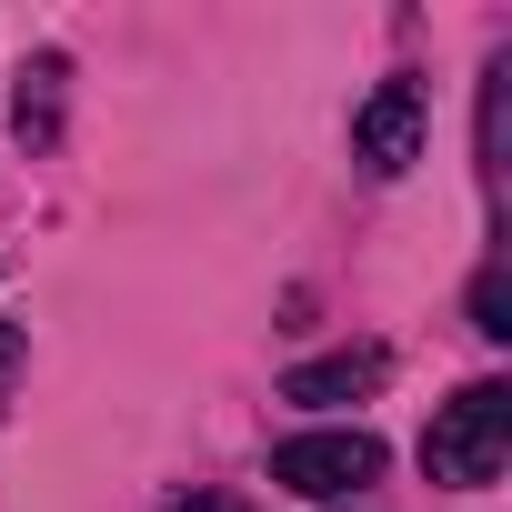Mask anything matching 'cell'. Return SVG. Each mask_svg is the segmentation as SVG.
Wrapping results in <instances>:
<instances>
[{
	"label": "cell",
	"instance_id": "obj_1",
	"mask_svg": "<svg viewBox=\"0 0 512 512\" xmlns=\"http://www.w3.org/2000/svg\"><path fill=\"white\" fill-rule=\"evenodd\" d=\"M502 462H512V382H462L422 432V472L452 492H482Z\"/></svg>",
	"mask_w": 512,
	"mask_h": 512
},
{
	"label": "cell",
	"instance_id": "obj_5",
	"mask_svg": "<svg viewBox=\"0 0 512 512\" xmlns=\"http://www.w3.org/2000/svg\"><path fill=\"white\" fill-rule=\"evenodd\" d=\"M61 81H71L61 51L21 61V101H11V131H21V141H51V131H61Z\"/></svg>",
	"mask_w": 512,
	"mask_h": 512
},
{
	"label": "cell",
	"instance_id": "obj_2",
	"mask_svg": "<svg viewBox=\"0 0 512 512\" xmlns=\"http://www.w3.org/2000/svg\"><path fill=\"white\" fill-rule=\"evenodd\" d=\"M272 482H282V492H302V502H342V492L382 482V442H372L362 422L292 432V442H272Z\"/></svg>",
	"mask_w": 512,
	"mask_h": 512
},
{
	"label": "cell",
	"instance_id": "obj_6",
	"mask_svg": "<svg viewBox=\"0 0 512 512\" xmlns=\"http://www.w3.org/2000/svg\"><path fill=\"white\" fill-rule=\"evenodd\" d=\"M472 332L482 342H512V272H502V251H492L482 282H472Z\"/></svg>",
	"mask_w": 512,
	"mask_h": 512
},
{
	"label": "cell",
	"instance_id": "obj_7",
	"mask_svg": "<svg viewBox=\"0 0 512 512\" xmlns=\"http://www.w3.org/2000/svg\"><path fill=\"white\" fill-rule=\"evenodd\" d=\"M21 362H31V342H21V322H0V412H11V382H21Z\"/></svg>",
	"mask_w": 512,
	"mask_h": 512
},
{
	"label": "cell",
	"instance_id": "obj_4",
	"mask_svg": "<svg viewBox=\"0 0 512 512\" xmlns=\"http://www.w3.org/2000/svg\"><path fill=\"white\" fill-rule=\"evenodd\" d=\"M382 382H392V352H382V342H352V352L292 362V372H282V402H302V412H332V402H372Z\"/></svg>",
	"mask_w": 512,
	"mask_h": 512
},
{
	"label": "cell",
	"instance_id": "obj_3",
	"mask_svg": "<svg viewBox=\"0 0 512 512\" xmlns=\"http://www.w3.org/2000/svg\"><path fill=\"white\" fill-rule=\"evenodd\" d=\"M422 141H432V101H422V81H382L362 111H352V161L372 171V181H402L412 161H422Z\"/></svg>",
	"mask_w": 512,
	"mask_h": 512
},
{
	"label": "cell",
	"instance_id": "obj_8",
	"mask_svg": "<svg viewBox=\"0 0 512 512\" xmlns=\"http://www.w3.org/2000/svg\"><path fill=\"white\" fill-rule=\"evenodd\" d=\"M171 512H251V502H241V492H181Z\"/></svg>",
	"mask_w": 512,
	"mask_h": 512
}]
</instances>
